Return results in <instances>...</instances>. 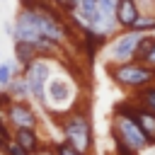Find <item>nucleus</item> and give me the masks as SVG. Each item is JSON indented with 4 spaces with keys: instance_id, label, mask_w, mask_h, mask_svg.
I'll return each mask as SVG.
<instances>
[{
    "instance_id": "aec40b11",
    "label": "nucleus",
    "mask_w": 155,
    "mask_h": 155,
    "mask_svg": "<svg viewBox=\"0 0 155 155\" xmlns=\"http://www.w3.org/2000/svg\"><path fill=\"white\" fill-rule=\"evenodd\" d=\"M10 102H12V94H10L5 87H0V109H7Z\"/></svg>"
},
{
    "instance_id": "4468645a",
    "label": "nucleus",
    "mask_w": 155,
    "mask_h": 155,
    "mask_svg": "<svg viewBox=\"0 0 155 155\" xmlns=\"http://www.w3.org/2000/svg\"><path fill=\"white\" fill-rule=\"evenodd\" d=\"M5 90L12 94V99H31L29 85H27V80H24V75H22V73H17V75L5 85Z\"/></svg>"
},
{
    "instance_id": "f257e3e1",
    "label": "nucleus",
    "mask_w": 155,
    "mask_h": 155,
    "mask_svg": "<svg viewBox=\"0 0 155 155\" xmlns=\"http://www.w3.org/2000/svg\"><path fill=\"white\" fill-rule=\"evenodd\" d=\"M111 138L116 143L119 155H138L143 150H148L153 143L150 138L143 133V128L136 124V119L121 109H114L111 116Z\"/></svg>"
},
{
    "instance_id": "ddd939ff",
    "label": "nucleus",
    "mask_w": 155,
    "mask_h": 155,
    "mask_svg": "<svg viewBox=\"0 0 155 155\" xmlns=\"http://www.w3.org/2000/svg\"><path fill=\"white\" fill-rule=\"evenodd\" d=\"M12 51H15V61L19 63V68H24L29 61H34L39 56L36 46L29 44V41H19V39H12Z\"/></svg>"
},
{
    "instance_id": "39448f33",
    "label": "nucleus",
    "mask_w": 155,
    "mask_h": 155,
    "mask_svg": "<svg viewBox=\"0 0 155 155\" xmlns=\"http://www.w3.org/2000/svg\"><path fill=\"white\" fill-rule=\"evenodd\" d=\"M53 58H46V56H36L34 61H29L24 68H22V75L29 85V92H31V102L36 104H44V92H46V82L53 73V65H51Z\"/></svg>"
},
{
    "instance_id": "f3484780",
    "label": "nucleus",
    "mask_w": 155,
    "mask_h": 155,
    "mask_svg": "<svg viewBox=\"0 0 155 155\" xmlns=\"http://www.w3.org/2000/svg\"><path fill=\"white\" fill-rule=\"evenodd\" d=\"M133 29H136V31H143V34H153V31H155V15L140 12V17L136 19Z\"/></svg>"
},
{
    "instance_id": "4be33fe9",
    "label": "nucleus",
    "mask_w": 155,
    "mask_h": 155,
    "mask_svg": "<svg viewBox=\"0 0 155 155\" xmlns=\"http://www.w3.org/2000/svg\"><path fill=\"white\" fill-rule=\"evenodd\" d=\"M0 61H2V51H0Z\"/></svg>"
},
{
    "instance_id": "dca6fc26",
    "label": "nucleus",
    "mask_w": 155,
    "mask_h": 155,
    "mask_svg": "<svg viewBox=\"0 0 155 155\" xmlns=\"http://www.w3.org/2000/svg\"><path fill=\"white\" fill-rule=\"evenodd\" d=\"M17 73H22V68H19V63L12 58V61H0V87H5Z\"/></svg>"
},
{
    "instance_id": "423d86ee",
    "label": "nucleus",
    "mask_w": 155,
    "mask_h": 155,
    "mask_svg": "<svg viewBox=\"0 0 155 155\" xmlns=\"http://www.w3.org/2000/svg\"><path fill=\"white\" fill-rule=\"evenodd\" d=\"M143 39V31L136 29H121L111 36L109 46H107V56L109 63H124V61H133L136 58V48Z\"/></svg>"
},
{
    "instance_id": "2eb2a0df",
    "label": "nucleus",
    "mask_w": 155,
    "mask_h": 155,
    "mask_svg": "<svg viewBox=\"0 0 155 155\" xmlns=\"http://www.w3.org/2000/svg\"><path fill=\"white\" fill-rule=\"evenodd\" d=\"M133 102L138 107H143V109H148V111L155 114V82L148 85V87H143V90H138L136 97H133Z\"/></svg>"
},
{
    "instance_id": "f8f14e48",
    "label": "nucleus",
    "mask_w": 155,
    "mask_h": 155,
    "mask_svg": "<svg viewBox=\"0 0 155 155\" xmlns=\"http://www.w3.org/2000/svg\"><path fill=\"white\" fill-rule=\"evenodd\" d=\"M133 61H140L150 68H155V36L153 34H143L138 48H136V58Z\"/></svg>"
},
{
    "instance_id": "f03ea898",
    "label": "nucleus",
    "mask_w": 155,
    "mask_h": 155,
    "mask_svg": "<svg viewBox=\"0 0 155 155\" xmlns=\"http://www.w3.org/2000/svg\"><path fill=\"white\" fill-rule=\"evenodd\" d=\"M58 124H61V133H63V140L68 145H73L78 153L82 155H90L92 148H94V133H92V121H90V114L78 104L75 109L65 111L63 116H58Z\"/></svg>"
},
{
    "instance_id": "0eeeda50",
    "label": "nucleus",
    "mask_w": 155,
    "mask_h": 155,
    "mask_svg": "<svg viewBox=\"0 0 155 155\" xmlns=\"http://www.w3.org/2000/svg\"><path fill=\"white\" fill-rule=\"evenodd\" d=\"M12 39H19V41H29V44H36L41 31H39V19H36V12L31 5H19L17 7V15L12 19Z\"/></svg>"
},
{
    "instance_id": "6ab92c4d",
    "label": "nucleus",
    "mask_w": 155,
    "mask_h": 155,
    "mask_svg": "<svg viewBox=\"0 0 155 155\" xmlns=\"http://www.w3.org/2000/svg\"><path fill=\"white\" fill-rule=\"evenodd\" d=\"M56 155H82V153H78L73 145H68L65 140H61L58 145H56Z\"/></svg>"
},
{
    "instance_id": "20e7f679",
    "label": "nucleus",
    "mask_w": 155,
    "mask_h": 155,
    "mask_svg": "<svg viewBox=\"0 0 155 155\" xmlns=\"http://www.w3.org/2000/svg\"><path fill=\"white\" fill-rule=\"evenodd\" d=\"M107 75L124 90L138 92L155 82V68L140 61H124V63H107Z\"/></svg>"
},
{
    "instance_id": "1a4fd4ad",
    "label": "nucleus",
    "mask_w": 155,
    "mask_h": 155,
    "mask_svg": "<svg viewBox=\"0 0 155 155\" xmlns=\"http://www.w3.org/2000/svg\"><path fill=\"white\" fill-rule=\"evenodd\" d=\"M116 109H121V111L131 114V116L136 119V124L143 128V133L150 138V143L155 145V114H153V111H148V109L138 107L133 99H131V102H121V104H116Z\"/></svg>"
},
{
    "instance_id": "7ed1b4c3",
    "label": "nucleus",
    "mask_w": 155,
    "mask_h": 155,
    "mask_svg": "<svg viewBox=\"0 0 155 155\" xmlns=\"http://www.w3.org/2000/svg\"><path fill=\"white\" fill-rule=\"evenodd\" d=\"M51 116H63L65 111L78 107V85L70 75L65 73H51L44 92V104H41Z\"/></svg>"
},
{
    "instance_id": "a211bd4d",
    "label": "nucleus",
    "mask_w": 155,
    "mask_h": 155,
    "mask_svg": "<svg viewBox=\"0 0 155 155\" xmlns=\"http://www.w3.org/2000/svg\"><path fill=\"white\" fill-rule=\"evenodd\" d=\"M2 155H29V153H27L24 148H19L15 140H10V143L2 148Z\"/></svg>"
},
{
    "instance_id": "9b49d317",
    "label": "nucleus",
    "mask_w": 155,
    "mask_h": 155,
    "mask_svg": "<svg viewBox=\"0 0 155 155\" xmlns=\"http://www.w3.org/2000/svg\"><path fill=\"white\" fill-rule=\"evenodd\" d=\"M138 17H140V7H138L136 0H116V24H119V29H133Z\"/></svg>"
},
{
    "instance_id": "9d476101",
    "label": "nucleus",
    "mask_w": 155,
    "mask_h": 155,
    "mask_svg": "<svg viewBox=\"0 0 155 155\" xmlns=\"http://www.w3.org/2000/svg\"><path fill=\"white\" fill-rule=\"evenodd\" d=\"M12 140H15L19 148H24L29 155H36V153L44 148L39 128H12Z\"/></svg>"
},
{
    "instance_id": "5701e85b",
    "label": "nucleus",
    "mask_w": 155,
    "mask_h": 155,
    "mask_svg": "<svg viewBox=\"0 0 155 155\" xmlns=\"http://www.w3.org/2000/svg\"><path fill=\"white\" fill-rule=\"evenodd\" d=\"M0 155H2V153H0Z\"/></svg>"
},
{
    "instance_id": "6e6552de",
    "label": "nucleus",
    "mask_w": 155,
    "mask_h": 155,
    "mask_svg": "<svg viewBox=\"0 0 155 155\" xmlns=\"http://www.w3.org/2000/svg\"><path fill=\"white\" fill-rule=\"evenodd\" d=\"M5 114H7V124L12 128H39V124H41L31 99H12L10 107L5 109Z\"/></svg>"
},
{
    "instance_id": "412c9836",
    "label": "nucleus",
    "mask_w": 155,
    "mask_h": 155,
    "mask_svg": "<svg viewBox=\"0 0 155 155\" xmlns=\"http://www.w3.org/2000/svg\"><path fill=\"white\" fill-rule=\"evenodd\" d=\"M12 31H15V27H12V22H5V34L12 39Z\"/></svg>"
}]
</instances>
